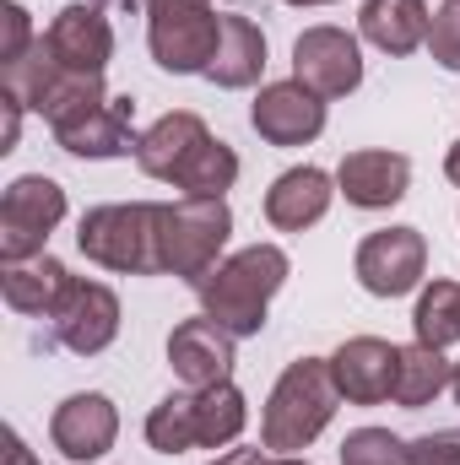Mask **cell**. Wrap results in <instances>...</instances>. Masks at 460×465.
I'll return each mask as SVG.
<instances>
[{
	"label": "cell",
	"instance_id": "obj_1",
	"mask_svg": "<svg viewBox=\"0 0 460 465\" xmlns=\"http://www.w3.org/2000/svg\"><path fill=\"white\" fill-rule=\"evenodd\" d=\"M287 254L276 249V243H249V249H238L228 254L217 271H206L201 282H195V292H201V309L233 331V336H260V325H265V309H271V298L282 292V282H287Z\"/></svg>",
	"mask_w": 460,
	"mask_h": 465
},
{
	"label": "cell",
	"instance_id": "obj_2",
	"mask_svg": "<svg viewBox=\"0 0 460 465\" xmlns=\"http://www.w3.org/2000/svg\"><path fill=\"white\" fill-rule=\"evenodd\" d=\"M336 406H342V390H336L331 357H298V362H287V373L276 379V390L265 401L260 444L282 450V455H298L331 428Z\"/></svg>",
	"mask_w": 460,
	"mask_h": 465
},
{
	"label": "cell",
	"instance_id": "obj_3",
	"mask_svg": "<svg viewBox=\"0 0 460 465\" xmlns=\"http://www.w3.org/2000/svg\"><path fill=\"white\" fill-rule=\"evenodd\" d=\"M228 232H233L228 201H195V195L157 201V271L185 276L195 287L206 271L223 265L217 254H223Z\"/></svg>",
	"mask_w": 460,
	"mask_h": 465
},
{
	"label": "cell",
	"instance_id": "obj_4",
	"mask_svg": "<svg viewBox=\"0 0 460 465\" xmlns=\"http://www.w3.org/2000/svg\"><path fill=\"white\" fill-rule=\"evenodd\" d=\"M76 249L119 276H163L157 271V201L93 206L76 228Z\"/></svg>",
	"mask_w": 460,
	"mask_h": 465
},
{
	"label": "cell",
	"instance_id": "obj_5",
	"mask_svg": "<svg viewBox=\"0 0 460 465\" xmlns=\"http://www.w3.org/2000/svg\"><path fill=\"white\" fill-rule=\"evenodd\" d=\"M65 223V190L49 173H22L5 184L0 195V260L22 265L33 254H44L49 232Z\"/></svg>",
	"mask_w": 460,
	"mask_h": 465
},
{
	"label": "cell",
	"instance_id": "obj_6",
	"mask_svg": "<svg viewBox=\"0 0 460 465\" xmlns=\"http://www.w3.org/2000/svg\"><path fill=\"white\" fill-rule=\"evenodd\" d=\"M352 271H357L363 292H374V298H401V292H412V287L423 282V271H428V238L417 228L368 232V238L357 243Z\"/></svg>",
	"mask_w": 460,
	"mask_h": 465
},
{
	"label": "cell",
	"instance_id": "obj_7",
	"mask_svg": "<svg viewBox=\"0 0 460 465\" xmlns=\"http://www.w3.org/2000/svg\"><path fill=\"white\" fill-rule=\"evenodd\" d=\"M293 82H304L315 98H346L363 82V49L346 27H309L293 44Z\"/></svg>",
	"mask_w": 460,
	"mask_h": 465
},
{
	"label": "cell",
	"instance_id": "obj_8",
	"mask_svg": "<svg viewBox=\"0 0 460 465\" xmlns=\"http://www.w3.org/2000/svg\"><path fill=\"white\" fill-rule=\"evenodd\" d=\"M217 44H223V16L206 5V11H157L146 22V49L163 71L174 76H195V71H212L217 60Z\"/></svg>",
	"mask_w": 460,
	"mask_h": 465
},
{
	"label": "cell",
	"instance_id": "obj_9",
	"mask_svg": "<svg viewBox=\"0 0 460 465\" xmlns=\"http://www.w3.org/2000/svg\"><path fill=\"white\" fill-rule=\"evenodd\" d=\"M331 373H336V390L352 406H379V401H395V379H401V347L379 341V336H352L336 347L331 357Z\"/></svg>",
	"mask_w": 460,
	"mask_h": 465
},
{
	"label": "cell",
	"instance_id": "obj_10",
	"mask_svg": "<svg viewBox=\"0 0 460 465\" xmlns=\"http://www.w3.org/2000/svg\"><path fill=\"white\" fill-rule=\"evenodd\" d=\"M49 439H55V450H60L65 460H76V465L82 460H104V455L115 450V439H119L115 401L98 395V390L60 401L55 417H49Z\"/></svg>",
	"mask_w": 460,
	"mask_h": 465
},
{
	"label": "cell",
	"instance_id": "obj_11",
	"mask_svg": "<svg viewBox=\"0 0 460 465\" xmlns=\"http://www.w3.org/2000/svg\"><path fill=\"white\" fill-rule=\"evenodd\" d=\"M249 124L271 146H309L325 130V98H315L304 82H271L249 104Z\"/></svg>",
	"mask_w": 460,
	"mask_h": 465
},
{
	"label": "cell",
	"instance_id": "obj_12",
	"mask_svg": "<svg viewBox=\"0 0 460 465\" xmlns=\"http://www.w3.org/2000/svg\"><path fill=\"white\" fill-rule=\"evenodd\" d=\"M44 44L55 49L60 71L104 76V65H109V54H115V27H109V16H104L93 0H76V5L55 11V22H49Z\"/></svg>",
	"mask_w": 460,
	"mask_h": 465
},
{
	"label": "cell",
	"instance_id": "obj_13",
	"mask_svg": "<svg viewBox=\"0 0 460 465\" xmlns=\"http://www.w3.org/2000/svg\"><path fill=\"white\" fill-rule=\"evenodd\" d=\"M233 331H223L212 314H201V320H185V325H174V336H168V362H174V373L190 384V390H212V384H223L233 379Z\"/></svg>",
	"mask_w": 460,
	"mask_h": 465
},
{
	"label": "cell",
	"instance_id": "obj_14",
	"mask_svg": "<svg viewBox=\"0 0 460 465\" xmlns=\"http://www.w3.org/2000/svg\"><path fill=\"white\" fill-rule=\"evenodd\" d=\"M55 336L76 351V357H98L104 347H115V336H119L115 287H104V282H82V276H76L65 309L55 314Z\"/></svg>",
	"mask_w": 460,
	"mask_h": 465
},
{
	"label": "cell",
	"instance_id": "obj_15",
	"mask_svg": "<svg viewBox=\"0 0 460 465\" xmlns=\"http://www.w3.org/2000/svg\"><path fill=\"white\" fill-rule=\"evenodd\" d=\"M412 184V163L401 152H346L342 168H336V190L346 195V206L357 212H385L406 195Z\"/></svg>",
	"mask_w": 460,
	"mask_h": 465
},
{
	"label": "cell",
	"instance_id": "obj_16",
	"mask_svg": "<svg viewBox=\"0 0 460 465\" xmlns=\"http://www.w3.org/2000/svg\"><path fill=\"white\" fill-rule=\"evenodd\" d=\"M71 287H76V276H71L55 254H33V260L0 271V298H5L16 314H27V320H55V314L65 309Z\"/></svg>",
	"mask_w": 460,
	"mask_h": 465
},
{
	"label": "cell",
	"instance_id": "obj_17",
	"mask_svg": "<svg viewBox=\"0 0 460 465\" xmlns=\"http://www.w3.org/2000/svg\"><path fill=\"white\" fill-rule=\"evenodd\" d=\"M331 201H336V179L325 168H287L265 190V223L276 232H304L331 212Z\"/></svg>",
	"mask_w": 460,
	"mask_h": 465
},
{
	"label": "cell",
	"instance_id": "obj_18",
	"mask_svg": "<svg viewBox=\"0 0 460 465\" xmlns=\"http://www.w3.org/2000/svg\"><path fill=\"white\" fill-rule=\"evenodd\" d=\"M206 141H212L206 119L190 114V109H174V114H163L146 135H141V141H135V163H141V173H146V179L174 184V179H179V168H185Z\"/></svg>",
	"mask_w": 460,
	"mask_h": 465
},
{
	"label": "cell",
	"instance_id": "obj_19",
	"mask_svg": "<svg viewBox=\"0 0 460 465\" xmlns=\"http://www.w3.org/2000/svg\"><path fill=\"white\" fill-rule=\"evenodd\" d=\"M428 22H434L428 0H363L357 11L363 38L385 54H412L417 44H428Z\"/></svg>",
	"mask_w": 460,
	"mask_h": 465
},
{
	"label": "cell",
	"instance_id": "obj_20",
	"mask_svg": "<svg viewBox=\"0 0 460 465\" xmlns=\"http://www.w3.org/2000/svg\"><path fill=\"white\" fill-rule=\"evenodd\" d=\"M130 109H135L130 98H109L104 109H93L87 119L55 130V141H60L71 157H125V152H135V141H141V135H130Z\"/></svg>",
	"mask_w": 460,
	"mask_h": 465
},
{
	"label": "cell",
	"instance_id": "obj_21",
	"mask_svg": "<svg viewBox=\"0 0 460 465\" xmlns=\"http://www.w3.org/2000/svg\"><path fill=\"white\" fill-rule=\"evenodd\" d=\"M265 71V33L249 22V16H223V44H217V60H212V82L217 87H255Z\"/></svg>",
	"mask_w": 460,
	"mask_h": 465
},
{
	"label": "cell",
	"instance_id": "obj_22",
	"mask_svg": "<svg viewBox=\"0 0 460 465\" xmlns=\"http://www.w3.org/2000/svg\"><path fill=\"white\" fill-rule=\"evenodd\" d=\"M450 379H455V362H450L445 351H439V347H423V341H412V347H401L395 406H406V411H423L428 401H439V395L450 390Z\"/></svg>",
	"mask_w": 460,
	"mask_h": 465
},
{
	"label": "cell",
	"instance_id": "obj_23",
	"mask_svg": "<svg viewBox=\"0 0 460 465\" xmlns=\"http://www.w3.org/2000/svg\"><path fill=\"white\" fill-rule=\"evenodd\" d=\"M195 422H201V450H223V444H233V439L244 433V422H249L244 390H238L233 379L212 384V390H195Z\"/></svg>",
	"mask_w": 460,
	"mask_h": 465
},
{
	"label": "cell",
	"instance_id": "obj_24",
	"mask_svg": "<svg viewBox=\"0 0 460 465\" xmlns=\"http://www.w3.org/2000/svg\"><path fill=\"white\" fill-rule=\"evenodd\" d=\"M109 104V87H104V76H82V71H60L55 82H49V93H44V104H38V114L49 119V130H65V124H76V119H87L93 109H104Z\"/></svg>",
	"mask_w": 460,
	"mask_h": 465
},
{
	"label": "cell",
	"instance_id": "obj_25",
	"mask_svg": "<svg viewBox=\"0 0 460 465\" xmlns=\"http://www.w3.org/2000/svg\"><path fill=\"white\" fill-rule=\"evenodd\" d=\"M233 179H238V157H233L228 141H206L185 168H179V179H174V190L179 195H195V201H223L233 190Z\"/></svg>",
	"mask_w": 460,
	"mask_h": 465
},
{
	"label": "cell",
	"instance_id": "obj_26",
	"mask_svg": "<svg viewBox=\"0 0 460 465\" xmlns=\"http://www.w3.org/2000/svg\"><path fill=\"white\" fill-rule=\"evenodd\" d=\"M146 444H152L157 455H185V450L201 444L195 390H179V395H168V401L152 406V417H146Z\"/></svg>",
	"mask_w": 460,
	"mask_h": 465
},
{
	"label": "cell",
	"instance_id": "obj_27",
	"mask_svg": "<svg viewBox=\"0 0 460 465\" xmlns=\"http://www.w3.org/2000/svg\"><path fill=\"white\" fill-rule=\"evenodd\" d=\"M412 331L423 347H450L460 341V282H428L417 309H412Z\"/></svg>",
	"mask_w": 460,
	"mask_h": 465
},
{
	"label": "cell",
	"instance_id": "obj_28",
	"mask_svg": "<svg viewBox=\"0 0 460 465\" xmlns=\"http://www.w3.org/2000/svg\"><path fill=\"white\" fill-rule=\"evenodd\" d=\"M60 76V60H55V49L38 38L22 60H11V65H0V93H11L22 109H33L38 114V104H44V93H49V82Z\"/></svg>",
	"mask_w": 460,
	"mask_h": 465
},
{
	"label": "cell",
	"instance_id": "obj_29",
	"mask_svg": "<svg viewBox=\"0 0 460 465\" xmlns=\"http://www.w3.org/2000/svg\"><path fill=\"white\" fill-rule=\"evenodd\" d=\"M342 465H412V455L390 428H357L342 444Z\"/></svg>",
	"mask_w": 460,
	"mask_h": 465
},
{
	"label": "cell",
	"instance_id": "obj_30",
	"mask_svg": "<svg viewBox=\"0 0 460 465\" xmlns=\"http://www.w3.org/2000/svg\"><path fill=\"white\" fill-rule=\"evenodd\" d=\"M428 54L445 65V71H460V0H445L428 22Z\"/></svg>",
	"mask_w": 460,
	"mask_h": 465
},
{
	"label": "cell",
	"instance_id": "obj_31",
	"mask_svg": "<svg viewBox=\"0 0 460 465\" xmlns=\"http://www.w3.org/2000/svg\"><path fill=\"white\" fill-rule=\"evenodd\" d=\"M33 44H38V38H33V22H27V11H22L16 0H0V65L22 60Z\"/></svg>",
	"mask_w": 460,
	"mask_h": 465
},
{
	"label": "cell",
	"instance_id": "obj_32",
	"mask_svg": "<svg viewBox=\"0 0 460 465\" xmlns=\"http://www.w3.org/2000/svg\"><path fill=\"white\" fill-rule=\"evenodd\" d=\"M412 465H460V428H439V433H423L406 444Z\"/></svg>",
	"mask_w": 460,
	"mask_h": 465
},
{
	"label": "cell",
	"instance_id": "obj_33",
	"mask_svg": "<svg viewBox=\"0 0 460 465\" xmlns=\"http://www.w3.org/2000/svg\"><path fill=\"white\" fill-rule=\"evenodd\" d=\"M16 135H22V104L5 93V98H0V152H11Z\"/></svg>",
	"mask_w": 460,
	"mask_h": 465
},
{
	"label": "cell",
	"instance_id": "obj_34",
	"mask_svg": "<svg viewBox=\"0 0 460 465\" xmlns=\"http://www.w3.org/2000/svg\"><path fill=\"white\" fill-rule=\"evenodd\" d=\"M0 465H38V455L22 444V433H16V428H5V455H0Z\"/></svg>",
	"mask_w": 460,
	"mask_h": 465
},
{
	"label": "cell",
	"instance_id": "obj_35",
	"mask_svg": "<svg viewBox=\"0 0 460 465\" xmlns=\"http://www.w3.org/2000/svg\"><path fill=\"white\" fill-rule=\"evenodd\" d=\"M212 465H271V460H265V450H228V455H217Z\"/></svg>",
	"mask_w": 460,
	"mask_h": 465
},
{
	"label": "cell",
	"instance_id": "obj_36",
	"mask_svg": "<svg viewBox=\"0 0 460 465\" xmlns=\"http://www.w3.org/2000/svg\"><path fill=\"white\" fill-rule=\"evenodd\" d=\"M212 0H146V11L157 16V11H206Z\"/></svg>",
	"mask_w": 460,
	"mask_h": 465
},
{
	"label": "cell",
	"instance_id": "obj_37",
	"mask_svg": "<svg viewBox=\"0 0 460 465\" xmlns=\"http://www.w3.org/2000/svg\"><path fill=\"white\" fill-rule=\"evenodd\" d=\"M445 173H450V184H460V141L450 146V157H445Z\"/></svg>",
	"mask_w": 460,
	"mask_h": 465
},
{
	"label": "cell",
	"instance_id": "obj_38",
	"mask_svg": "<svg viewBox=\"0 0 460 465\" xmlns=\"http://www.w3.org/2000/svg\"><path fill=\"white\" fill-rule=\"evenodd\" d=\"M271 465H309V460H298V455H282V460H271Z\"/></svg>",
	"mask_w": 460,
	"mask_h": 465
},
{
	"label": "cell",
	"instance_id": "obj_39",
	"mask_svg": "<svg viewBox=\"0 0 460 465\" xmlns=\"http://www.w3.org/2000/svg\"><path fill=\"white\" fill-rule=\"evenodd\" d=\"M287 5H331V0H287Z\"/></svg>",
	"mask_w": 460,
	"mask_h": 465
},
{
	"label": "cell",
	"instance_id": "obj_40",
	"mask_svg": "<svg viewBox=\"0 0 460 465\" xmlns=\"http://www.w3.org/2000/svg\"><path fill=\"white\" fill-rule=\"evenodd\" d=\"M450 390H455V401H460V362H455V379H450Z\"/></svg>",
	"mask_w": 460,
	"mask_h": 465
},
{
	"label": "cell",
	"instance_id": "obj_41",
	"mask_svg": "<svg viewBox=\"0 0 460 465\" xmlns=\"http://www.w3.org/2000/svg\"><path fill=\"white\" fill-rule=\"evenodd\" d=\"M93 5H109V0H93Z\"/></svg>",
	"mask_w": 460,
	"mask_h": 465
}]
</instances>
